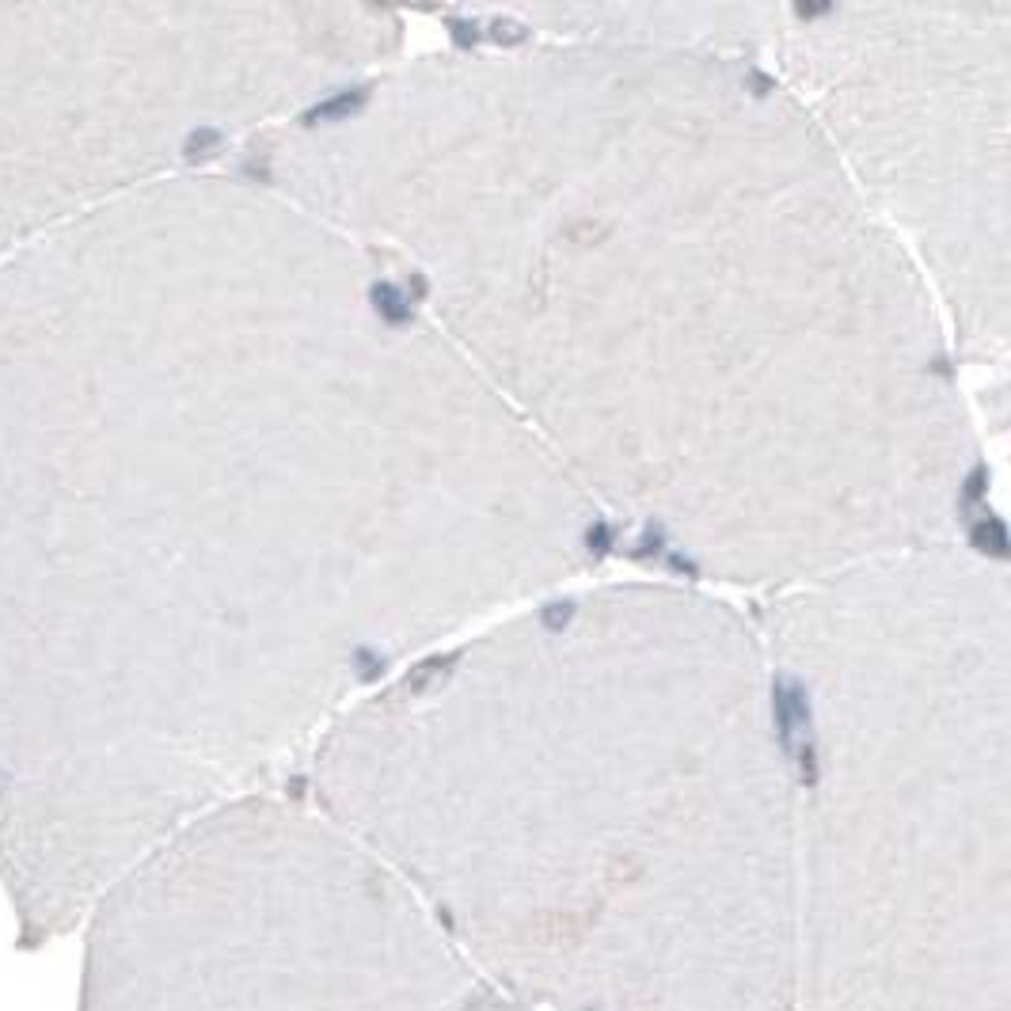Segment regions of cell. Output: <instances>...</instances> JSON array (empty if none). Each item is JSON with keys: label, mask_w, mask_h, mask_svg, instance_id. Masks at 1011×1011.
Segmentation results:
<instances>
[{"label": "cell", "mask_w": 1011, "mask_h": 1011, "mask_svg": "<svg viewBox=\"0 0 1011 1011\" xmlns=\"http://www.w3.org/2000/svg\"><path fill=\"white\" fill-rule=\"evenodd\" d=\"M80 1011H529L422 916L335 924L255 825L164 840L84 916Z\"/></svg>", "instance_id": "obj_1"}, {"label": "cell", "mask_w": 1011, "mask_h": 1011, "mask_svg": "<svg viewBox=\"0 0 1011 1011\" xmlns=\"http://www.w3.org/2000/svg\"><path fill=\"white\" fill-rule=\"evenodd\" d=\"M362 107H365V88H350V92H339V96L316 103L312 111H305L301 122H308V126H316V122H346L350 115H358Z\"/></svg>", "instance_id": "obj_2"}, {"label": "cell", "mask_w": 1011, "mask_h": 1011, "mask_svg": "<svg viewBox=\"0 0 1011 1011\" xmlns=\"http://www.w3.org/2000/svg\"><path fill=\"white\" fill-rule=\"evenodd\" d=\"M373 305H377V312H381L388 324H403V320L411 316V297H407L400 286H392V282L373 286Z\"/></svg>", "instance_id": "obj_3"}, {"label": "cell", "mask_w": 1011, "mask_h": 1011, "mask_svg": "<svg viewBox=\"0 0 1011 1011\" xmlns=\"http://www.w3.org/2000/svg\"><path fill=\"white\" fill-rule=\"evenodd\" d=\"M457 658L449 654V658H430V662H422L419 669H411V677H407V688L422 696V692H430L434 685H441L445 677H449V666H453Z\"/></svg>", "instance_id": "obj_4"}, {"label": "cell", "mask_w": 1011, "mask_h": 1011, "mask_svg": "<svg viewBox=\"0 0 1011 1011\" xmlns=\"http://www.w3.org/2000/svg\"><path fill=\"white\" fill-rule=\"evenodd\" d=\"M973 544H977L981 552L1008 555V533H1004V525H1000L996 517H985V521L973 529Z\"/></svg>", "instance_id": "obj_5"}]
</instances>
